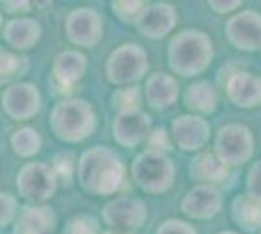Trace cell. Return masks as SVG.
<instances>
[{
	"label": "cell",
	"mask_w": 261,
	"mask_h": 234,
	"mask_svg": "<svg viewBox=\"0 0 261 234\" xmlns=\"http://www.w3.org/2000/svg\"><path fill=\"white\" fill-rule=\"evenodd\" d=\"M127 166L113 148L92 146L78 160V179L90 195H115L125 186Z\"/></svg>",
	"instance_id": "6da1fadb"
},
{
	"label": "cell",
	"mask_w": 261,
	"mask_h": 234,
	"mask_svg": "<svg viewBox=\"0 0 261 234\" xmlns=\"http://www.w3.org/2000/svg\"><path fill=\"white\" fill-rule=\"evenodd\" d=\"M213 59V39L201 30H181L168 43V65L177 76H199L211 67Z\"/></svg>",
	"instance_id": "7a4b0ae2"
},
{
	"label": "cell",
	"mask_w": 261,
	"mask_h": 234,
	"mask_svg": "<svg viewBox=\"0 0 261 234\" xmlns=\"http://www.w3.org/2000/svg\"><path fill=\"white\" fill-rule=\"evenodd\" d=\"M98 125L96 112L86 100L57 101L49 115V129L51 133L63 143H82L94 133Z\"/></svg>",
	"instance_id": "3957f363"
},
{
	"label": "cell",
	"mask_w": 261,
	"mask_h": 234,
	"mask_svg": "<svg viewBox=\"0 0 261 234\" xmlns=\"http://www.w3.org/2000/svg\"><path fill=\"white\" fill-rule=\"evenodd\" d=\"M130 178L142 191L160 195L172 190L175 179L174 160L164 152L142 150L130 164Z\"/></svg>",
	"instance_id": "277c9868"
},
{
	"label": "cell",
	"mask_w": 261,
	"mask_h": 234,
	"mask_svg": "<svg viewBox=\"0 0 261 234\" xmlns=\"http://www.w3.org/2000/svg\"><path fill=\"white\" fill-rule=\"evenodd\" d=\"M150 61L139 43H123L111 51L106 63V78L115 86H133L148 74Z\"/></svg>",
	"instance_id": "5b68a950"
},
{
	"label": "cell",
	"mask_w": 261,
	"mask_h": 234,
	"mask_svg": "<svg viewBox=\"0 0 261 234\" xmlns=\"http://www.w3.org/2000/svg\"><path fill=\"white\" fill-rule=\"evenodd\" d=\"M255 150V139L248 125L244 123H226L215 135L213 154L226 168L242 166L250 162Z\"/></svg>",
	"instance_id": "8992f818"
},
{
	"label": "cell",
	"mask_w": 261,
	"mask_h": 234,
	"mask_svg": "<svg viewBox=\"0 0 261 234\" xmlns=\"http://www.w3.org/2000/svg\"><path fill=\"white\" fill-rule=\"evenodd\" d=\"M220 86L224 88L228 100L242 110H253L261 106V76L250 70H242L236 63H228L220 68Z\"/></svg>",
	"instance_id": "52a82bcc"
},
{
	"label": "cell",
	"mask_w": 261,
	"mask_h": 234,
	"mask_svg": "<svg viewBox=\"0 0 261 234\" xmlns=\"http://www.w3.org/2000/svg\"><path fill=\"white\" fill-rule=\"evenodd\" d=\"M101 219L109 228L117 230H139L148 219L146 203L133 195H119L108 201L101 209Z\"/></svg>",
	"instance_id": "ba28073f"
},
{
	"label": "cell",
	"mask_w": 261,
	"mask_h": 234,
	"mask_svg": "<svg viewBox=\"0 0 261 234\" xmlns=\"http://www.w3.org/2000/svg\"><path fill=\"white\" fill-rule=\"evenodd\" d=\"M59 178L47 162H30L18 172V191L23 199L47 201L57 191Z\"/></svg>",
	"instance_id": "9c48e42d"
},
{
	"label": "cell",
	"mask_w": 261,
	"mask_h": 234,
	"mask_svg": "<svg viewBox=\"0 0 261 234\" xmlns=\"http://www.w3.org/2000/svg\"><path fill=\"white\" fill-rule=\"evenodd\" d=\"M224 35L238 51H261V14L257 10H238L228 18Z\"/></svg>",
	"instance_id": "30bf717a"
},
{
	"label": "cell",
	"mask_w": 261,
	"mask_h": 234,
	"mask_svg": "<svg viewBox=\"0 0 261 234\" xmlns=\"http://www.w3.org/2000/svg\"><path fill=\"white\" fill-rule=\"evenodd\" d=\"M211 123L207 117L184 113L172 121V145H175L184 152H201L211 141Z\"/></svg>",
	"instance_id": "8fae6325"
},
{
	"label": "cell",
	"mask_w": 261,
	"mask_h": 234,
	"mask_svg": "<svg viewBox=\"0 0 261 234\" xmlns=\"http://www.w3.org/2000/svg\"><path fill=\"white\" fill-rule=\"evenodd\" d=\"M65 34L78 47H96L103 37V18L94 8H74L66 16Z\"/></svg>",
	"instance_id": "7c38bea8"
},
{
	"label": "cell",
	"mask_w": 261,
	"mask_h": 234,
	"mask_svg": "<svg viewBox=\"0 0 261 234\" xmlns=\"http://www.w3.org/2000/svg\"><path fill=\"white\" fill-rule=\"evenodd\" d=\"M222 190L217 186L208 184H195L191 190L187 191L181 199L179 209L185 217L195 219V221H208L217 217L222 209Z\"/></svg>",
	"instance_id": "4fadbf2b"
},
{
	"label": "cell",
	"mask_w": 261,
	"mask_h": 234,
	"mask_svg": "<svg viewBox=\"0 0 261 234\" xmlns=\"http://www.w3.org/2000/svg\"><path fill=\"white\" fill-rule=\"evenodd\" d=\"M2 110L8 117L16 119V121L32 119L33 115L41 110V94L32 82L12 84L4 90Z\"/></svg>",
	"instance_id": "5bb4252c"
},
{
	"label": "cell",
	"mask_w": 261,
	"mask_h": 234,
	"mask_svg": "<svg viewBox=\"0 0 261 234\" xmlns=\"http://www.w3.org/2000/svg\"><path fill=\"white\" fill-rule=\"evenodd\" d=\"M175 23H177V10L174 4L170 2H154L146 4L142 14L137 20V30L141 35L148 39H164L166 35L174 32Z\"/></svg>",
	"instance_id": "9a60e30c"
},
{
	"label": "cell",
	"mask_w": 261,
	"mask_h": 234,
	"mask_svg": "<svg viewBox=\"0 0 261 234\" xmlns=\"http://www.w3.org/2000/svg\"><path fill=\"white\" fill-rule=\"evenodd\" d=\"M152 131V119L144 112H125L117 113L113 119V139L125 148H133L146 143Z\"/></svg>",
	"instance_id": "2e32d148"
},
{
	"label": "cell",
	"mask_w": 261,
	"mask_h": 234,
	"mask_svg": "<svg viewBox=\"0 0 261 234\" xmlns=\"http://www.w3.org/2000/svg\"><path fill=\"white\" fill-rule=\"evenodd\" d=\"M142 98L152 110H168L179 98V84L175 76L168 72H152L144 82Z\"/></svg>",
	"instance_id": "e0dca14e"
},
{
	"label": "cell",
	"mask_w": 261,
	"mask_h": 234,
	"mask_svg": "<svg viewBox=\"0 0 261 234\" xmlns=\"http://www.w3.org/2000/svg\"><path fill=\"white\" fill-rule=\"evenodd\" d=\"M189 176L197 184H208V186H217L220 188L226 179L230 178V168H226L217 156L211 152H197V156L191 160L189 166Z\"/></svg>",
	"instance_id": "ac0fdd59"
},
{
	"label": "cell",
	"mask_w": 261,
	"mask_h": 234,
	"mask_svg": "<svg viewBox=\"0 0 261 234\" xmlns=\"http://www.w3.org/2000/svg\"><path fill=\"white\" fill-rule=\"evenodd\" d=\"M184 106L193 113L207 117L217 112L218 108V90L208 80H197L191 82L184 92Z\"/></svg>",
	"instance_id": "d6986e66"
},
{
	"label": "cell",
	"mask_w": 261,
	"mask_h": 234,
	"mask_svg": "<svg viewBox=\"0 0 261 234\" xmlns=\"http://www.w3.org/2000/svg\"><path fill=\"white\" fill-rule=\"evenodd\" d=\"M88 59L80 51H61L53 63V76L59 86L70 88L84 76Z\"/></svg>",
	"instance_id": "ffe728a7"
},
{
	"label": "cell",
	"mask_w": 261,
	"mask_h": 234,
	"mask_svg": "<svg viewBox=\"0 0 261 234\" xmlns=\"http://www.w3.org/2000/svg\"><path fill=\"white\" fill-rule=\"evenodd\" d=\"M230 219L244 232H261V203L248 193H240L232 199Z\"/></svg>",
	"instance_id": "44dd1931"
},
{
	"label": "cell",
	"mask_w": 261,
	"mask_h": 234,
	"mask_svg": "<svg viewBox=\"0 0 261 234\" xmlns=\"http://www.w3.org/2000/svg\"><path fill=\"white\" fill-rule=\"evenodd\" d=\"M39 37H41V25L32 18H16L4 25V41L18 51L32 49L39 41Z\"/></svg>",
	"instance_id": "7402d4cb"
},
{
	"label": "cell",
	"mask_w": 261,
	"mask_h": 234,
	"mask_svg": "<svg viewBox=\"0 0 261 234\" xmlns=\"http://www.w3.org/2000/svg\"><path fill=\"white\" fill-rule=\"evenodd\" d=\"M57 224L55 211L47 205H30L20 213V234H49Z\"/></svg>",
	"instance_id": "603a6c76"
},
{
	"label": "cell",
	"mask_w": 261,
	"mask_h": 234,
	"mask_svg": "<svg viewBox=\"0 0 261 234\" xmlns=\"http://www.w3.org/2000/svg\"><path fill=\"white\" fill-rule=\"evenodd\" d=\"M10 145L18 156L30 158L41 150V137L32 127H22V129L14 131V135L10 137Z\"/></svg>",
	"instance_id": "cb8c5ba5"
},
{
	"label": "cell",
	"mask_w": 261,
	"mask_h": 234,
	"mask_svg": "<svg viewBox=\"0 0 261 234\" xmlns=\"http://www.w3.org/2000/svg\"><path fill=\"white\" fill-rule=\"evenodd\" d=\"M111 103L117 113L125 112H139L142 103V88L133 84V86H123L117 88L111 96Z\"/></svg>",
	"instance_id": "d4e9b609"
},
{
	"label": "cell",
	"mask_w": 261,
	"mask_h": 234,
	"mask_svg": "<svg viewBox=\"0 0 261 234\" xmlns=\"http://www.w3.org/2000/svg\"><path fill=\"white\" fill-rule=\"evenodd\" d=\"M144 2L141 0H117V2H111V10L113 14L119 18L121 22L125 23H137L139 20V16L142 14L144 10Z\"/></svg>",
	"instance_id": "484cf974"
},
{
	"label": "cell",
	"mask_w": 261,
	"mask_h": 234,
	"mask_svg": "<svg viewBox=\"0 0 261 234\" xmlns=\"http://www.w3.org/2000/svg\"><path fill=\"white\" fill-rule=\"evenodd\" d=\"M23 65H25V61H23L22 57L0 47V82L2 80H8V78H14L16 74L23 72L22 70Z\"/></svg>",
	"instance_id": "4316f807"
},
{
	"label": "cell",
	"mask_w": 261,
	"mask_h": 234,
	"mask_svg": "<svg viewBox=\"0 0 261 234\" xmlns=\"http://www.w3.org/2000/svg\"><path fill=\"white\" fill-rule=\"evenodd\" d=\"M63 234H99V223L92 215H78L65 224Z\"/></svg>",
	"instance_id": "83f0119b"
},
{
	"label": "cell",
	"mask_w": 261,
	"mask_h": 234,
	"mask_svg": "<svg viewBox=\"0 0 261 234\" xmlns=\"http://www.w3.org/2000/svg\"><path fill=\"white\" fill-rule=\"evenodd\" d=\"M146 150H154V152H164L168 154V150L172 148V139L170 133L164 127H152V131L146 139Z\"/></svg>",
	"instance_id": "f1b7e54d"
},
{
	"label": "cell",
	"mask_w": 261,
	"mask_h": 234,
	"mask_svg": "<svg viewBox=\"0 0 261 234\" xmlns=\"http://www.w3.org/2000/svg\"><path fill=\"white\" fill-rule=\"evenodd\" d=\"M16 213H18V201H16V197L10 195V193L0 191V228L8 226L16 219Z\"/></svg>",
	"instance_id": "f546056e"
},
{
	"label": "cell",
	"mask_w": 261,
	"mask_h": 234,
	"mask_svg": "<svg viewBox=\"0 0 261 234\" xmlns=\"http://www.w3.org/2000/svg\"><path fill=\"white\" fill-rule=\"evenodd\" d=\"M154 234H197L195 226L184 219H166Z\"/></svg>",
	"instance_id": "4dcf8cb0"
},
{
	"label": "cell",
	"mask_w": 261,
	"mask_h": 234,
	"mask_svg": "<svg viewBox=\"0 0 261 234\" xmlns=\"http://www.w3.org/2000/svg\"><path fill=\"white\" fill-rule=\"evenodd\" d=\"M246 193L261 203V160L253 162L246 174Z\"/></svg>",
	"instance_id": "1f68e13d"
},
{
	"label": "cell",
	"mask_w": 261,
	"mask_h": 234,
	"mask_svg": "<svg viewBox=\"0 0 261 234\" xmlns=\"http://www.w3.org/2000/svg\"><path fill=\"white\" fill-rule=\"evenodd\" d=\"M72 168H74V160L72 154H59L53 162V170L57 178H70L72 176Z\"/></svg>",
	"instance_id": "d6a6232c"
},
{
	"label": "cell",
	"mask_w": 261,
	"mask_h": 234,
	"mask_svg": "<svg viewBox=\"0 0 261 234\" xmlns=\"http://www.w3.org/2000/svg\"><path fill=\"white\" fill-rule=\"evenodd\" d=\"M208 8L215 12V14H236L238 10H242V6H244V2L242 0H208L207 2Z\"/></svg>",
	"instance_id": "836d02e7"
},
{
	"label": "cell",
	"mask_w": 261,
	"mask_h": 234,
	"mask_svg": "<svg viewBox=\"0 0 261 234\" xmlns=\"http://www.w3.org/2000/svg\"><path fill=\"white\" fill-rule=\"evenodd\" d=\"M2 8L4 12H10V14H20V12L32 10V2L22 0V2H2Z\"/></svg>",
	"instance_id": "e575fe53"
},
{
	"label": "cell",
	"mask_w": 261,
	"mask_h": 234,
	"mask_svg": "<svg viewBox=\"0 0 261 234\" xmlns=\"http://www.w3.org/2000/svg\"><path fill=\"white\" fill-rule=\"evenodd\" d=\"M99 234H137V232H130V230H117V228H108V230H103V232Z\"/></svg>",
	"instance_id": "d590c367"
},
{
	"label": "cell",
	"mask_w": 261,
	"mask_h": 234,
	"mask_svg": "<svg viewBox=\"0 0 261 234\" xmlns=\"http://www.w3.org/2000/svg\"><path fill=\"white\" fill-rule=\"evenodd\" d=\"M218 234H240V232H236V230H222V232H218Z\"/></svg>",
	"instance_id": "8d00e7d4"
},
{
	"label": "cell",
	"mask_w": 261,
	"mask_h": 234,
	"mask_svg": "<svg viewBox=\"0 0 261 234\" xmlns=\"http://www.w3.org/2000/svg\"><path fill=\"white\" fill-rule=\"evenodd\" d=\"M0 25H2V12H0Z\"/></svg>",
	"instance_id": "74e56055"
},
{
	"label": "cell",
	"mask_w": 261,
	"mask_h": 234,
	"mask_svg": "<svg viewBox=\"0 0 261 234\" xmlns=\"http://www.w3.org/2000/svg\"><path fill=\"white\" fill-rule=\"evenodd\" d=\"M257 234H261V232H257Z\"/></svg>",
	"instance_id": "f35d334b"
}]
</instances>
